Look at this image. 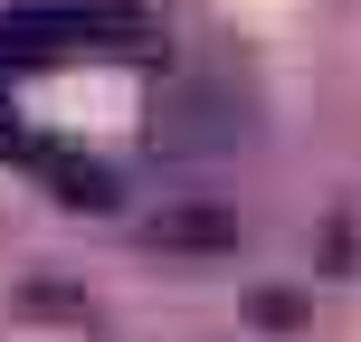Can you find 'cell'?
Returning <instances> with one entry per match:
<instances>
[{
    "mask_svg": "<svg viewBox=\"0 0 361 342\" xmlns=\"http://www.w3.org/2000/svg\"><path fill=\"white\" fill-rule=\"evenodd\" d=\"M0 152H19V162L48 181V190H67L76 209H114V171H105V162H86V152H67L57 133H38V124H10V114H0Z\"/></svg>",
    "mask_w": 361,
    "mask_h": 342,
    "instance_id": "cell-2",
    "label": "cell"
},
{
    "mask_svg": "<svg viewBox=\"0 0 361 342\" xmlns=\"http://www.w3.org/2000/svg\"><path fill=\"white\" fill-rule=\"evenodd\" d=\"M133 38H143L133 10H10L0 19V67H57V57L133 48Z\"/></svg>",
    "mask_w": 361,
    "mask_h": 342,
    "instance_id": "cell-1",
    "label": "cell"
}]
</instances>
